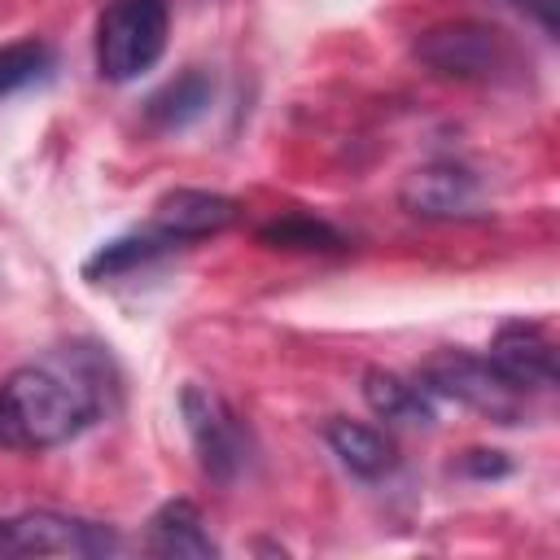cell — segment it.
<instances>
[{"mask_svg": "<svg viewBox=\"0 0 560 560\" xmlns=\"http://www.w3.org/2000/svg\"><path fill=\"white\" fill-rule=\"evenodd\" d=\"M74 372L48 363L13 368L0 381V446L4 451H52L79 438L101 416V381L109 359L92 346H66Z\"/></svg>", "mask_w": 560, "mask_h": 560, "instance_id": "obj_1", "label": "cell"}, {"mask_svg": "<svg viewBox=\"0 0 560 560\" xmlns=\"http://www.w3.org/2000/svg\"><path fill=\"white\" fill-rule=\"evenodd\" d=\"M214 105V79L201 66H188L184 74H175L171 83H162L149 101H144V122L153 131H184L192 127L206 109Z\"/></svg>", "mask_w": 560, "mask_h": 560, "instance_id": "obj_12", "label": "cell"}, {"mask_svg": "<svg viewBox=\"0 0 560 560\" xmlns=\"http://www.w3.org/2000/svg\"><path fill=\"white\" fill-rule=\"evenodd\" d=\"M420 385L433 398H455L472 411H481L494 424H516L529 416V394L525 385H516L512 376H503L490 354H468V350H438L424 368H420Z\"/></svg>", "mask_w": 560, "mask_h": 560, "instance_id": "obj_3", "label": "cell"}, {"mask_svg": "<svg viewBox=\"0 0 560 560\" xmlns=\"http://www.w3.org/2000/svg\"><path fill=\"white\" fill-rule=\"evenodd\" d=\"M166 4L162 0H114L96 22V74L105 83H131L166 52Z\"/></svg>", "mask_w": 560, "mask_h": 560, "instance_id": "obj_4", "label": "cell"}, {"mask_svg": "<svg viewBox=\"0 0 560 560\" xmlns=\"http://www.w3.org/2000/svg\"><path fill=\"white\" fill-rule=\"evenodd\" d=\"M503 4H516V9L529 13L547 35H556V4H560V0H503Z\"/></svg>", "mask_w": 560, "mask_h": 560, "instance_id": "obj_18", "label": "cell"}, {"mask_svg": "<svg viewBox=\"0 0 560 560\" xmlns=\"http://www.w3.org/2000/svg\"><path fill=\"white\" fill-rule=\"evenodd\" d=\"M258 241L271 245V249H302V254H337V249H346V236L332 223H324L315 214H302V210L262 223Z\"/></svg>", "mask_w": 560, "mask_h": 560, "instance_id": "obj_15", "label": "cell"}, {"mask_svg": "<svg viewBox=\"0 0 560 560\" xmlns=\"http://www.w3.org/2000/svg\"><path fill=\"white\" fill-rule=\"evenodd\" d=\"M4 556H114L122 551V538L83 516H61V512H22L0 521Z\"/></svg>", "mask_w": 560, "mask_h": 560, "instance_id": "obj_6", "label": "cell"}, {"mask_svg": "<svg viewBox=\"0 0 560 560\" xmlns=\"http://www.w3.org/2000/svg\"><path fill=\"white\" fill-rule=\"evenodd\" d=\"M363 402L389 420V424H407V429H433L438 420V407H433V394L420 385V381H407L389 368H368L363 372Z\"/></svg>", "mask_w": 560, "mask_h": 560, "instance_id": "obj_11", "label": "cell"}, {"mask_svg": "<svg viewBox=\"0 0 560 560\" xmlns=\"http://www.w3.org/2000/svg\"><path fill=\"white\" fill-rule=\"evenodd\" d=\"M179 416H184V429H188L201 472L219 486H232L249 468V455H254V438H249L245 420L228 407V398H219L214 389H206L197 381H188L179 389Z\"/></svg>", "mask_w": 560, "mask_h": 560, "instance_id": "obj_5", "label": "cell"}, {"mask_svg": "<svg viewBox=\"0 0 560 560\" xmlns=\"http://www.w3.org/2000/svg\"><path fill=\"white\" fill-rule=\"evenodd\" d=\"M398 201L416 219H468L481 206V179L464 162H424L407 171Z\"/></svg>", "mask_w": 560, "mask_h": 560, "instance_id": "obj_7", "label": "cell"}, {"mask_svg": "<svg viewBox=\"0 0 560 560\" xmlns=\"http://www.w3.org/2000/svg\"><path fill=\"white\" fill-rule=\"evenodd\" d=\"M179 249L171 236H162L158 228H144V232H127V236H114L105 245H96L88 258H83V280L101 284V280H118L136 267H149L153 258Z\"/></svg>", "mask_w": 560, "mask_h": 560, "instance_id": "obj_14", "label": "cell"}, {"mask_svg": "<svg viewBox=\"0 0 560 560\" xmlns=\"http://www.w3.org/2000/svg\"><path fill=\"white\" fill-rule=\"evenodd\" d=\"M52 70V48L44 39H13L0 44V101L39 83Z\"/></svg>", "mask_w": 560, "mask_h": 560, "instance_id": "obj_16", "label": "cell"}, {"mask_svg": "<svg viewBox=\"0 0 560 560\" xmlns=\"http://www.w3.org/2000/svg\"><path fill=\"white\" fill-rule=\"evenodd\" d=\"M455 472L477 477V481H486V477H508V472H512V459H508L503 451H464L459 464H455Z\"/></svg>", "mask_w": 560, "mask_h": 560, "instance_id": "obj_17", "label": "cell"}, {"mask_svg": "<svg viewBox=\"0 0 560 560\" xmlns=\"http://www.w3.org/2000/svg\"><path fill=\"white\" fill-rule=\"evenodd\" d=\"M490 363L525 389H551L556 385V346H551L542 324H525V319L503 324L490 341Z\"/></svg>", "mask_w": 560, "mask_h": 560, "instance_id": "obj_9", "label": "cell"}, {"mask_svg": "<svg viewBox=\"0 0 560 560\" xmlns=\"http://www.w3.org/2000/svg\"><path fill=\"white\" fill-rule=\"evenodd\" d=\"M324 442H328V451H332L354 477H363V481H376V477L394 472V464H398L394 442H389L381 429L359 424V420H346V416H332V420L324 424Z\"/></svg>", "mask_w": 560, "mask_h": 560, "instance_id": "obj_13", "label": "cell"}, {"mask_svg": "<svg viewBox=\"0 0 560 560\" xmlns=\"http://www.w3.org/2000/svg\"><path fill=\"white\" fill-rule=\"evenodd\" d=\"M0 556H4V538H0Z\"/></svg>", "mask_w": 560, "mask_h": 560, "instance_id": "obj_19", "label": "cell"}, {"mask_svg": "<svg viewBox=\"0 0 560 560\" xmlns=\"http://www.w3.org/2000/svg\"><path fill=\"white\" fill-rule=\"evenodd\" d=\"M144 551H149V556H162V560H214V556H219V542L210 538V529H206L197 503L171 499V503H162V508L149 516Z\"/></svg>", "mask_w": 560, "mask_h": 560, "instance_id": "obj_10", "label": "cell"}, {"mask_svg": "<svg viewBox=\"0 0 560 560\" xmlns=\"http://www.w3.org/2000/svg\"><path fill=\"white\" fill-rule=\"evenodd\" d=\"M241 219V201L223 197V192H206V188H171L158 197L149 228H158L162 236H171L179 249L188 241L201 236H219Z\"/></svg>", "mask_w": 560, "mask_h": 560, "instance_id": "obj_8", "label": "cell"}, {"mask_svg": "<svg viewBox=\"0 0 560 560\" xmlns=\"http://www.w3.org/2000/svg\"><path fill=\"white\" fill-rule=\"evenodd\" d=\"M411 52L438 79H459V83H516L525 70V52L516 48V39L472 18L420 31Z\"/></svg>", "mask_w": 560, "mask_h": 560, "instance_id": "obj_2", "label": "cell"}]
</instances>
